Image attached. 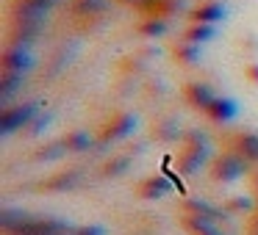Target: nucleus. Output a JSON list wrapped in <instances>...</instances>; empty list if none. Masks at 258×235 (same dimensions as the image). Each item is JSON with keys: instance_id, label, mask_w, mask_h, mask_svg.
<instances>
[{"instance_id": "obj_1", "label": "nucleus", "mask_w": 258, "mask_h": 235, "mask_svg": "<svg viewBox=\"0 0 258 235\" xmlns=\"http://www.w3.org/2000/svg\"><path fill=\"white\" fill-rule=\"evenodd\" d=\"M180 141H183V147L178 152V172L183 177H195L211 158V141L203 130H186Z\"/></svg>"}, {"instance_id": "obj_2", "label": "nucleus", "mask_w": 258, "mask_h": 235, "mask_svg": "<svg viewBox=\"0 0 258 235\" xmlns=\"http://www.w3.org/2000/svg\"><path fill=\"white\" fill-rule=\"evenodd\" d=\"M247 158L239 155L236 150H228L211 161V180L214 183H236L247 174Z\"/></svg>"}, {"instance_id": "obj_3", "label": "nucleus", "mask_w": 258, "mask_h": 235, "mask_svg": "<svg viewBox=\"0 0 258 235\" xmlns=\"http://www.w3.org/2000/svg\"><path fill=\"white\" fill-rule=\"evenodd\" d=\"M36 116H39L36 102H20L14 108H3V113H0V136H12L17 130L28 128Z\"/></svg>"}, {"instance_id": "obj_4", "label": "nucleus", "mask_w": 258, "mask_h": 235, "mask_svg": "<svg viewBox=\"0 0 258 235\" xmlns=\"http://www.w3.org/2000/svg\"><path fill=\"white\" fill-rule=\"evenodd\" d=\"M56 0H12V23H45Z\"/></svg>"}, {"instance_id": "obj_5", "label": "nucleus", "mask_w": 258, "mask_h": 235, "mask_svg": "<svg viewBox=\"0 0 258 235\" xmlns=\"http://www.w3.org/2000/svg\"><path fill=\"white\" fill-rule=\"evenodd\" d=\"M34 53H31L28 45H12L3 50V56H0V69H9V72H31L34 69Z\"/></svg>"}, {"instance_id": "obj_6", "label": "nucleus", "mask_w": 258, "mask_h": 235, "mask_svg": "<svg viewBox=\"0 0 258 235\" xmlns=\"http://www.w3.org/2000/svg\"><path fill=\"white\" fill-rule=\"evenodd\" d=\"M136 130V113H114L111 122H106V128H103L100 133V141L103 144H114V141H122L128 139L131 133Z\"/></svg>"}, {"instance_id": "obj_7", "label": "nucleus", "mask_w": 258, "mask_h": 235, "mask_svg": "<svg viewBox=\"0 0 258 235\" xmlns=\"http://www.w3.org/2000/svg\"><path fill=\"white\" fill-rule=\"evenodd\" d=\"M183 97H186V102H189L195 111H203V113H206L208 105H211V102L217 100L219 94L211 89V83H206V80H191V83L183 86Z\"/></svg>"}, {"instance_id": "obj_8", "label": "nucleus", "mask_w": 258, "mask_h": 235, "mask_svg": "<svg viewBox=\"0 0 258 235\" xmlns=\"http://www.w3.org/2000/svg\"><path fill=\"white\" fill-rule=\"evenodd\" d=\"M225 221L211 216H197V213H183V227L189 235H228L222 229Z\"/></svg>"}, {"instance_id": "obj_9", "label": "nucleus", "mask_w": 258, "mask_h": 235, "mask_svg": "<svg viewBox=\"0 0 258 235\" xmlns=\"http://www.w3.org/2000/svg\"><path fill=\"white\" fill-rule=\"evenodd\" d=\"M225 17H228V9H225V3H219V0H203L200 6H195V9L189 12V20H191V23L217 25V23H222Z\"/></svg>"}, {"instance_id": "obj_10", "label": "nucleus", "mask_w": 258, "mask_h": 235, "mask_svg": "<svg viewBox=\"0 0 258 235\" xmlns=\"http://www.w3.org/2000/svg\"><path fill=\"white\" fill-rule=\"evenodd\" d=\"M172 188H175V183L167 174H153V177L142 180L136 191H139L142 199H164L167 194H172Z\"/></svg>"}, {"instance_id": "obj_11", "label": "nucleus", "mask_w": 258, "mask_h": 235, "mask_svg": "<svg viewBox=\"0 0 258 235\" xmlns=\"http://www.w3.org/2000/svg\"><path fill=\"white\" fill-rule=\"evenodd\" d=\"M139 9L147 14V20H167L183 9V0H142Z\"/></svg>"}, {"instance_id": "obj_12", "label": "nucleus", "mask_w": 258, "mask_h": 235, "mask_svg": "<svg viewBox=\"0 0 258 235\" xmlns=\"http://www.w3.org/2000/svg\"><path fill=\"white\" fill-rule=\"evenodd\" d=\"M236 113H239V105H236V100H230V97L219 94L217 100L208 105L206 116L211 119V122H217V125H228V122H233V119H236Z\"/></svg>"}, {"instance_id": "obj_13", "label": "nucleus", "mask_w": 258, "mask_h": 235, "mask_svg": "<svg viewBox=\"0 0 258 235\" xmlns=\"http://www.w3.org/2000/svg\"><path fill=\"white\" fill-rule=\"evenodd\" d=\"M172 58L178 64H183V67H195V64L203 58V45H195V42L180 39L178 45L172 47Z\"/></svg>"}, {"instance_id": "obj_14", "label": "nucleus", "mask_w": 258, "mask_h": 235, "mask_svg": "<svg viewBox=\"0 0 258 235\" xmlns=\"http://www.w3.org/2000/svg\"><path fill=\"white\" fill-rule=\"evenodd\" d=\"M25 83V75L20 72H9V69H0V100L9 102Z\"/></svg>"}, {"instance_id": "obj_15", "label": "nucleus", "mask_w": 258, "mask_h": 235, "mask_svg": "<svg viewBox=\"0 0 258 235\" xmlns=\"http://www.w3.org/2000/svg\"><path fill=\"white\" fill-rule=\"evenodd\" d=\"M239 155H244L250 163H258V133H239L236 136V147H233Z\"/></svg>"}, {"instance_id": "obj_16", "label": "nucleus", "mask_w": 258, "mask_h": 235, "mask_svg": "<svg viewBox=\"0 0 258 235\" xmlns=\"http://www.w3.org/2000/svg\"><path fill=\"white\" fill-rule=\"evenodd\" d=\"M214 36H217V25H208V23H191L189 28L183 31V39L195 42V45H206Z\"/></svg>"}, {"instance_id": "obj_17", "label": "nucleus", "mask_w": 258, "mask_h": 235, "mask_svg": "<svg viewBox=\"0 0 258 235\" xmlns=\"http://www.w3.org/2000/svg\"><path fill=\"white\" fill-rule=\"evenodd\" d=\"M108 3H111V0H75L73 12L84 20H95L97 14H103L108 9Z\"/></svg>"}, {"instance_id": "obj_18", "label": "nucleus", "mask_w": 258, "mask_h": 235, "mask_svg": "<svg viewBox=\"0 0 258 235\" xmlns=\"http://www.w3.org/2000/svg\"><path fill=\"white\" fill-rule=\"evenodd\" d=\"M78 183H81V172L70 169V172H61V174H56V177H50L45 183V188L47 191H70V188H75Z\"/></svg>"}, {"instance_id": "obj_19", "label": "nucleus", "mask_w": 258, "mask_h": 235, "mask_svg": "<svg viewBox=\"0 0 258 235\" xmlns=\"http://www.w3.org/2000/svg\"><path fill=\"white\" fill-rule=\"evenodd\" d=\"M64 144H67L70 152H86V150H92L95 139H92V133H86V130H73V133L64 136Z\"/></svg>"}, {"instance_id": "obj_20", "label": "nucleus", "mask_w": 258, "mask_h": 235, "mask_svg": "<svg viewBox=\"0 0 258 235\" xmlns=\"http://www.w3.org/2000/svg\"><path fill=\"white\" fill-rule=\"evenodd\" d=\"M156 136L161 141H178V139H183V130H180V125H178V119H172L169 116L167 122H161V125H156Z\"/></svg>"}, {"instance_id": "obj_21", "label": "nucleus", "mask_w": 258, "mask_h": 235, "mask_svg": "<svg viewBox=\"0 0 258 235\" xmlns=\"http://www.w3.org/2000/svg\"><path fill=\"white\" fill-rule=\"evenodd\" d=\"M67 144H64V139H58V141H53V144H47V147H42L39 152H36V161H58V158H64L67 155Z\"/></svg>"}, {"instance_id": "obj_22", "label": "nucleus", "mask_w": 258, "mask_h": 235, "mask_svg": "<svg viewBox=\"0 0 258 235\" xmlns=\"http://www.w3.org/2000/svg\"><path fill=\"white\" fill-rule=\"evenodd\" d=\"M131 166V155H119V158H111V161L103 166V174L106 177H119V174H125Z\"/></svg>"}, {"instance_id": "obj_23", "label": "nucleus", "mask_w": 258, "mask_h": 235, "mask_svg": "<svg viewBox=\"0 0 258 235\" xmlns=\"http://www.w3.org/2000/svg\"><path fill=\"white\" fill-rule=\"evenodd\" d=\"M139 34L142 36H164L167 34V20H145L139 25Z\"/></svg>"}, {"instance_id": "obj_24", "label": "nucleus", "mask_w": 258, "mask_h": 235, "mask_svg": "<svg viewBox=\"0 0 258 235\" xmlns=\"http://www.w3.org/2000/svg\"><path fill=\"white\" fill-rule=\"evenodd\" d=\"M252 205L255 202L250 199V196H233V199L225 205V210H233V213H250L252 210Z\"/></svg>"}, {"instance_id": "obj_25", "label": "nucleus", "mask_w": 258, "mask_h": 235, "mask_svg": "<svg viewBox=\"0 0 258 235\" xmlns=\"http://www.w3.org/2000/svg\"><path fill=\"white\" fill-rule=\"evenodd\" d=\"M47 122H50V116H47V113H39V116H36L34 122L28 125V133H31V136H39L42 128H47Z\"/></svg>"}, {"instance_id": "obj_26", "label": "nucleus", "mask_w": 258, "mask_h": 235, "mask_svg": "<svg viewBox=\"0 0 258 235\" xmlns=\"http://www.w3.org/2000/svg\"><path fill=\"white\" fill-rule=\"evenodd\" d=\"M75 235H106V229L97 227V224H86V227H78Z\"/></svg>"}, {"instance_id": "obj_27", "label": "nucleus", "mask_w": 258, "mask_h": 235, "mask_svg": "<svg viewBox=\"0 0 258 235\" xmlns=\"http://www.w3.org/2000/svg\"><path fill=\"white\" fill-rule=\"evenodd\" d=\"M244 75H247V80L258 83V64H247V67H244Z\"/></svg>"}, {"instance_id": "obj_28", "label": "nucleus", "mask_w": 258, "mask_h": 235, "mask_svg": "<svg viewBox=\"0 0 258 235\" xmlns=\"http://www.w3.org/2000/svg\"><path fill=\"white\" fill-rule=\"evenodd\" d=\"M119 3H142V0H119Z\"/></svg>"}, {"instance_id": "obj_29", "label": "nucleus", "mask_w": 258, "mask_h": 235, "mask_svg": "<svg viewBox=\"0 0 258 235\" xmlns=\"http://www.w3.org/2000/svg\"><path fill=\"white\" fill-rule=\"evenodd\" d=\"M61 235H75V232H61Z\"/></svg>"}]
</instances>
